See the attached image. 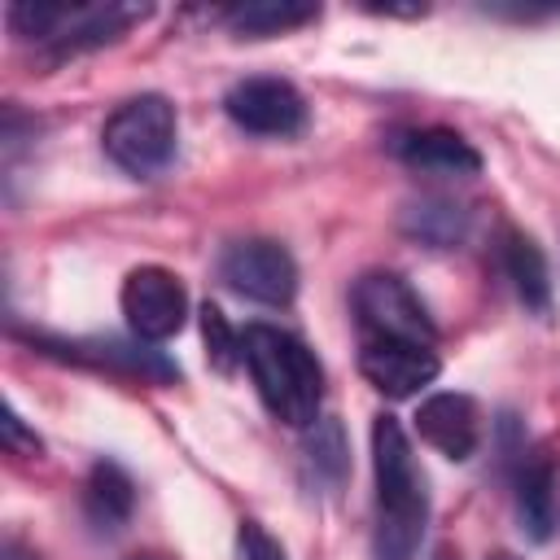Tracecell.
<instances>
[{
    "instance_id": "1",
    "label": "cell",
    "mask_w": 560,
    "mask_h": 560,
    "mask_svg": "<svg viewBox=\"0 0 560 560\" xmlns=\"http://www.w3.org/2000/svg\"><path fill=\"white\" fill-rule=\"evenodd\" d=\"M372 472H376V560H416L424 521H429V490L416 464V451L394 416L372 420Z\"/></svg>"
},
{
    "instance_id": "2",
    "label": "cell",
    "mask_w": 560,
    "mask_h": 560,
    "mask_svg": "<svg viewBox=\"0 0 560 560\" xmlns=\"http://www.w3.org/2000/svg\"><path fill=\"white\" fill-rule=\"evenodd\" d=\"M241 346L262 407L293 429H311L319 420V398H324V368L315 350L271 324H249L241 332Z\"/></svg>"
},
{
    "instance_id": "3",
    "label": "cell",
    "mask_w": 560,
    "mask_h": 560,
    "mask_svg": "<svg viewBox=\"0 0 560 560\" xmlns=\"http://www.w3.org/2000/svg\"><path fill=\"white\" fill-rule=\"evenodd\" d=\"M149 9L136 4H48V0H18L9 4V26L13 35L52 48L57 57L101 48L118 39L131 22H140Z\"/></svg>"
},
{
    "instance_id": "4",
    "label": "cell",
    "mask_w": 560,
    "mask_h": 560,
    "mask_svg": "<svg viewBox=\"0 0 560 560\" xmlns=\"http://www.w3.org/2000/svg\"><path fill=\"white\" fill-rule=\"evenodd\" d=\"M101 144H105V153L118 171H127L136 179L158 175L175 153V105L158 92L122 101L109 114V122L101 131Z\"/></svg>"
},
{
    "instance_id": "5",
    "label": "cell",
    "mask_w": 560,
    "mask_h": 560,
    "mask_svg": "<svg viewBox=\"0 0 560 560\" xmlns=\"http://www.w3.org/2000/svg\"><path fill=\"white\" fill-rule=\"evenodd\" d=\"M354 315H359L363 337H402L420 346H433L438 337L429 311L420 306L411 284L394 271H368L354 284Z\"/></svg>"
},
{
    "instance_id": "6",
    "label": "cell",
    "mask_w": 560,
    "mask_h": 560,
    "mask_svg": "<svg viewBox=\"0 0 560 560\" xmlns=\"http://www.w3.org/2000/svg\"><path fill=\"white\" fill-rule=\"evenodd\" d=\"M219 276L254 302L267 306H289L298 293V262L280 241L267 236H249V241H232L219 258Z\"/></svg>"
},
{
    "instance_id": "7",
    "label": "cell",
    "mask_w": 560,
    "mask_h": 560,
    "mask_svg": "<svg viewBox=\"0 0 560 560\" xmlns=\"http://www.w3.org/2000/svg\"><path fill=\"white\" fill-rule=\"evenodd\" d=\"M223 109L249 136H276V140H284V136H298L306 127V101H302V92L289 79H271V74L232 83L228 96H223Z\"/></svg>"
},
{
    "instance_id": "8",
    "label": "cell",
    "mask_w": 560,
    "mask_h": 560,
    "mask_svg": "<svg viewBox=\"0 0 560 560\" xmlns=\"http://www.w3.org/2000/svg\"><path fill=\"white\" fill-rule=\"evenodd\" d=\"M122 315L140 341H166L188 319V293L175 271L166 267H136L122 280Z\"/></svg>"
},
{
    "instance_id": "9",
    "label": "cell",
    "mask_w": 560,
    "mask_h": 560,
    "mask_svg": "<svg viewBox=\"0 0 560 560\" xmlns=\"http://www.w3.org/2000/svg\"><path fill=\"white\" fill-rule=\"evenodd\" d=\"M359 372L376 394L411 398L438 376V354H433V346L402 341V337H363Z\"/></svg>"
},
{
    "instance_id": "10",
    "label": "cell",
    "mask_w": 560,
    "mask_h": 560,
    "mask_svg": "<svg viewBox=\"0 0 560 560\" xmlns=\"http://www.w3.org/2000/svg\"><path fill=\"white\" fill-rule=\"evenodd\" d=\"M416 433L446 459H472L481 442V411L468 394H429L416 407Z\"/></svg>"
},
{
    "instance_id": "11",
    "label": "cell",
    "mask_w": 560,
    "mask_h": 560,
    "mask_svg": "<svg viewBox=\"0 0 560 560\" xmlns=\"http://www.w3.org/2000/svg\"><path fill=\"white\" fill-rule=\"evenodd\" d=\"M35 346H44L48 354H61V359H74V363H88V368H105V372H122V376H140V381H175L179 368L171 359H162V350H149V346H127V341H48V337H31Z\"/></svg>"
},
{
    "instance_id": "12",
    "label": "cell",
    "mask_w": 560,
    "mask_h": 560,
    "mask_svg": "<svg viewBox=\"0 0 560 560\" xmlns=\"http://www.w3.org/2000/svg\"><path fill=\"white\" fill-rule=\"evenodd\" d=\"M389 149L398 153V162H407L411 171H429V175H477L481 171V153L451 127L398 131Z\"/></svg>"
},
{
    "instance_id": "13",
    "label": "cell",
    "mask_w": 560,
    "mask_h": 560,
    "mask_svg": "<svg viewBox=\"0 0 560 560\" xmlns=\"http://www.w3.org/2000/svg\"><path fill=\"white\" fill-rule=\"evenodd\" d=\"M516 516L534 542H547L556 534V464L547 451L525 459L516 472Z\"/></svg>"
},
{
    "instance_id": "14",
    "label": "cell",
    "mask_w": 560,
    "mask_h": 560,
    "mask_svg": "<svg viewBox=\"0 0 560 560\" xmlns=\"http://www.w3.org/2000/svg\"><path fill=\"white\" fill-rule=\"evenodd\" d=\"M136 508V486L114 459H96L83 481V512L96 529H122Z\"/></svg>"
},
{
    "instance_id": "15",
    "label": "cell",
    "mask_w": 560,
    "mask_h": 560,
    "mask_svg": "<svg viewBox=\"0 0 560 560\" xmlns=\"http://www.w3.org/2000/svg\"><path fill=\"white\" fill-rule=\"evenodd\" d=\"M503 271L521 298L525 311L547 315L551 311V276H547V258L542 249L525 236V232H508L503 236Z\"/></svg>"
},
{
    "instance_id": "16",
    "label": "cell",
    "mask_w": 560,
    "mask_h": 560,
    "mask_svg": "<svg viewBox=\"0 0 560 560\" xmlns=\"http://www.w3.org/2000/svg\"><path fill=\"white\" fill-rule=\"evenodd\" d=\"M315 18H319V4H306V0H249V4L228 9V26L236 35H254V39L298 31Z\"/></svg>"
},
{
    "instance_id": "17",
    "label": "cell",
    "mask_w": 560,
    "mask_h": 560,
    "mask_svg": "<svg viewBox=\"0 0 560 560\" xmlns=\"http://www.w3.org/2000/svg\"><path fill=\"white\" fill-rule=\"evenodd\" d=\"M402 228H407V236L446 249V245H455V241L464 236V210L451 206V201H433V197H429V201H416V206L402 214Z\"/></svg>"
},
{
    "instance_id": "18",
    "label": "cell",
    "mask_w": 560,
    "mask_h": 560,
    "mask_svg": "<svg viewBox=\"0 0 560 560\" xmlns=\"http://www.w3.org/2000/svg\"><path fill=\"white\" fill-rule=\"evenodd\" d=\"M201 341H206V359H210L219 372H232V368L245 359L241 332L228 324V315H223L214 302L201 306Z\"/></svg>"
},
{
    "instance_id": "19",
    "label": "cell",
    "mask_w": 560,
    "mask_h": 560,
    "mask_svg": "<svg viewBox=\"0 0 560 560\" xmlns=\"http://www.w3.org/2000/svg\"><path fill=\"white\" fill-rule=\"evenodd\" d=\"M306 459L315 464V477L341 481V472H346V442H341V424L337 420H315V429L306 438Z\"/></svg>"
},
{
    "instance_id": "20",
    "label": "cell",
    "mask_w": 560,
    "mask_h": 560,
    "mask_svg": "<svg viewBox=\"0 0 560 560\" xmlns=\"http://www.w3.org/2000/svg\"><path fill=\"white\" fill-rule=\"evenodd\" d=\"M236 560H284V547L258 521H241V529H236Z\"/></svg>"
},
{
    "instance_id": "21",
    "label": "cell",
    "mask_w": 560,
    "mask_h": 560,
    "mask_svg": "<svg viewBox=\"0 0 560 560\" xmlns=\"http://www.w3.org/2000/svg\"><path fill=\"white\" fill-rule=\"evenodd\" d=\"M0 438H4V451L9 455H22V459H31V455H39V438L22 424V416L13 411V407H4V420H0Z\"/></svg>"
},
{
    "instance_id": "22",
    "label": "cell",
    "mask_w": 560,
    "mask_h": 560,
    "mask_svg": "<svg viewBox=\"0 0 560 560\" xmlns=\"http://www.w3.org/2000/svg\"><path fill=\"white\" fill-rule=\"evenodd\" d=\"M0 560H39V556H35L31 547H22L18 538H9V542L0 547Z\"/></svg>"
},
{
    "instance_id": "23",
    "label": "cell",
    "mask_w": 560,
    "mask_h": 560,
    "mask_svg": "<svg viewBox=\"0 0 560 560\" xmlns=\"http://www.w3.org/2000/svg\"><path fill=\"white\" fill-rule=\"evenodd\" d=\"M433 560H455V556H451V551H438V556H433Z\"/></svg>"
},
{
    "instance_id": "24",
    "label": "cell",
    "mask_w": 560,
    "mask_h": 560,
    "mask_svg": "<svg viewBox=\"0 0 560 560\" xmlns=\"http://www.w3.org/2000/svg\"><path fill=\"white\" fill-rule=\"evenodd\" d=\"M131 560H158V556H131Z\"/></svg>"
},
{
    "instance_id": "25",
    "label": "cell",
    "mask_w": 560,
    "mask_h": 560,
    "mask_svg": "<svg viewBox=\"0 0 560 560\" xmlns=\"http://www.w3.org/2000/svg\"><path fill=\"white\" fill-rule=\"evenodd\" d=\"M490 560H516V556H490Z\"/></svg>"
}]
</instances>
